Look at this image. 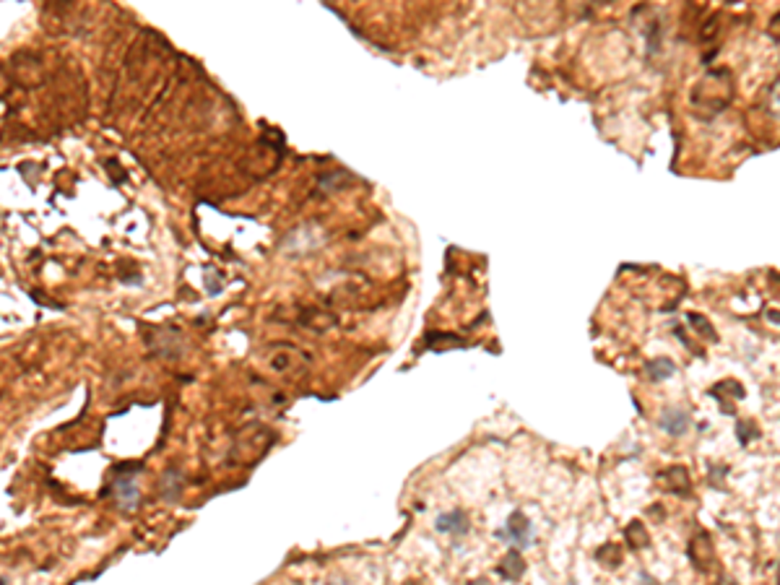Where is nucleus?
<instances>
[{
    "label": "nucleus",
    "instance_id": "1",
    "mask_svg": "<svg viewBox=\"0 0 780 585\" xmlns=\"http://www.w3.org/2000/svg\"><path fill=\"white\" fill-rule=\"evenodd\" d=\"M513 538V541H518V544H531L528 538H531V523H528V518H525L523 513H513L510 515V521H507V528L505 531H497V538Z\"/></svg>",
    "mask_w": 780,
    "mask_h": 585
},
{
    "label": "nucleus",
    "instance_id": "2",
    "mask_svg": "<svg viewBox=\"0 0 780 585\" xmlns=\"http://www.w3.org/2000/svg\"><path fill=\"white\" fill-rule=\"evenodd\" d=\"M437 531L440 533H453V536H463L468 531V515L463 510H453V513H445L437 518Z\"/></svg>",
    "mask_w": 780,
    "mask_h": 585
},
{
    "label": "nucleus",
    "instance_id": "3",
    "mask_svg": "<svg viewBox=\"0 0 780 585\" xmlns=\"http://www.w3.org/2000/svg\"><path fill=\"white\" fill-rule=\"evenodd\" d=\"M660 479H666L663 481L666 492H674V494H687V492H689V473H687V468H682V465L668 468Z\"/></svg>",
    "mask_w": 780,
    "mask_h": 585
},
{
    "label": "nucleus",
    "instance_id": "4",
    "mask_svg": "<svg viewBox=\"0 0 780 585\" xmlns=\"http://www.w3.org/2000/svg\"><path fill=\"white\" fill-rule=\"evenodd\" d=\"M660 427L666 429L671 437H682L687 429H689V417L679 409H668L663 411V419H660Z\"/></svg>",
    "mask_w": 780,
    "mask_h": 585
},
{
    "label": "nucleus",
    "instance_id": "5",
    "mask_svg": "<svg viewBox=\"0 0 780 585\" xmlns=\"http://www.w3.org/2000/svg\"><path fill=\"white\" fill-rule=\"evenodd\" d=\"M674 372H676V364L671 359H666V357H660V359H651L648 364H645V375H648V380H653V383L668 380Z\"/></svg>",
    "mask_w": 780,
    "mask_h": 585
},
{
    "label": "nucleus",
    "instance_id": "6",
    "mask_svg": "<svg viewBox=\"0 0 780 585\" xmlns=\"http://www.w3.org/2000/svg\"><path fill=\"white\" fill-rule=\"evenodd\" d=\"M499 577H505V580H520V575L525 572V564H523V557H520V552H510L505 557V562L499 564Z\"/></svg>",
    "mask_w": 780,
    "mask_h": 585
},
{
    "label": "nucleus",
    "instance_id": "7",
    "mask_svg": "<svg viewBox=\"0 0 780 585\" xmlns=\"http://www.w3.org/2000/svg\"><path fill=\"white\" fill-rule=\"evenodd\" d=\"M627 541L632 549H640V546H648V531L640 521H635L627 528Z\"/></svg>",
    "mask_w": 780,
    "mask_h": 585
},
{
    "label": "nucleus",
    "instance_id": "8",
    "mask_svg": "<svg viewBox=\"0 0 780 585\" xmlns=\"http://www.w3.org/2000/svg\"><path fill=\"white\" fill-rule=\"evenodd\" d=\"M463 341L455 336H429L426 338V346H437V349H443V346H460Z\"/></svg>",
    "mask_w": 780,
    "mask_h": 585
},
{
    "label": "nucleus",
    "instance_id": "9",
    "mask_svg": "<svg viewBox=\"0 0 780 585\" xmlns=\"http://www.w3.org/2000/svg\"><path fill=\"white\" fill-rule=\"evenodd\" d=\"M689 323H692V325H697V328L702 330L700 336H710V338H713V341H716V333H713V325H710V323L705 320L702 315H689Z\"/></svg>",
    "mask_w": 780,
    "mask_h": 585
}]
</instances>
